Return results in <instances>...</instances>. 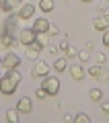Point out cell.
<instances>
[{"label":"cell","instance_id":"obj_1","mask_svg":"<svg viewBox=\"0 0 109 123\" xmlns=\"http://www.w3.org/2000/svg\"><path fill=\"white\" fill-rule=\"evenodd\" d=\"M21 78H23V76H21V72H19V68H14V70H6V74H2V78H0V92H2L4 97L14 94L19 82H21Z\"/></svg>","mask_w":109,"mask_h":123},{"label":"cell","instance_id":"obj_2","mask_svg":"<svg viewBox=\"0 0 109 123\" xmlns=\"http://www.w3.org/2000/svg\"><path fill=\"white\" fill-rule=\"evenodd\" d=\"M41 88L48 92L49 97H56L58 92H60V80H58L56 76L48 74L45 78H41Z\"/></svg>","mask_w":109,"mask_h":123},{"label":"cell","instance_id":"obj_3","mask_svg":"<svg viewBox=\"0 0 109 123\" xmlns=\"http://www.w3.org/2000/svg\"><path fill=\"white\" fill-rule=\"evenodd\" d=\"M19 66H21V57H19L13 49H8V53L2 57V68H4V70H14V68H19Z\"/></svg>","mask_w":109,"mask_h":123},{"label":"cell","instance_id":"obj_4","mask_svg":"<svg viewBox=\"0 0 109 123\" xmlns=\"http://www.w3.org/2000/svg\"><path fill=\"white\" fill-rule=\"evenodd\" d=\"M48 74H49V64H45L43 60H35L31 76H33V78H45Z\"/></svg>","mask_w":109,"mask_h":123},{"label":"cell","instance_id":"obj_5","mask_svg":"<svg viewBox=\"0 0 109 123\" xmlns=\"http://www.w3.org/2000/svg\"><path fill=\"white\" fill-rule=\"evenodd\" d=\"M35 33L33 31V27H29V29H23L21 33H19V43L23 45V47H29V45H33L35 43Z\"/></svg>","mask_w":109,"mask_h":123},{"label":"cell","instance_id":"obj_6","mask_svg":"<svg viewBox=\"0 0 109 123\" xmlns=\"http://www.w3.org/2000/svg\"><path fill=\"white\" fill-rule=\"evenodd\" d=\"M33 14H35V6L31 4V2H23V4L17 8V18L27 21V18H31Z\"/></svg>","mask_w":109,"mask_h":123},{"label":"cell","instance_id":"obj_7","mask_svg":"<svg viewBox=\"0 0 109 123\" xmlns=\"http://www.w3.org/2000/svg\"><path fill=\"white\" fill-rule=\"evenodd\" d=\"M93 29L95 31H107L109 29V17H105V14H99V17L93 18Z\"/></svg>","mask_w":109,"mask_h":123},{"label":"cell","instance_id":"obj_8","mask_svg":"<svg viewBox=\"0 0 109 123\" xmlns=\"http://www.w3.org/2000/svg\"><path fill=\"white\" fill-rule=\"evenodd\" d=\"M17 41H19V39H14L10 31H6V33H2V37H0V43L4 45L6 49H13L14 45H17Z\"/></svg>","mask_w":109,"mask_h":123},{"label":"cell","instance_id":"obj_9","mask_svg":"<svg viewBox=\"0 0 109 123\" xmlns=\"http://www.w3.org/2000/svg\"><path fill=\"white\" fill-rule=\"evenodd\" d=\"M68 72H70V76H72L76 82L84 78V68H82V64H74V66H70V68H68Z\"/></svg>","mask_w":109,"mask_h":123},{"label":"cell","instance_id":"obj_10","mask_svg":"<svg viewBox=\"0 0 109 123\" xmlns=\"http://www.w3.org/2000/svg\"><path fill=\"white\" fill-rule=\"evenodd\" d=\"M49 29V21L48 18H35V23H33V31L35 33H45V31Z\"/></svg>","mask_w":109,"mask_h":123},{"label":"cell","instance_id":"obj_11","mask_svg":"<svg viewBox=\"0 0 109 123\" xmlns=\"http://www.w3.org/2000/svg\"><path fill=\"white\" fill-rule=\"evenodd\" d=\"M17 109L21 111V113H29V111L33 109V101H31L29 97H23V98H19V103H17Z\"/></svg>","mask_w":109,"mask_h":123},{"label":"cell","instance_id":"obj_12","mask_svg":"<svg viewBox=\"0 0 109 123\" xmlns=\"http://www.w3.org/2000/svg\"><path fill=\"white\" fill-rule=\"evenodd\" d=\"M0 4H2V10H4V12H10V10L19 8L23 2L21 0H0Z\"/></svg>","mask_w":109,"mask_h":123},{"label":"cell","instance_id":"obj_13","mask_svg":"<svg viewBox=\"0 0 109 123\" xmlns=\"http://www.w3.org/2000/svg\"><path fill=\"white\" fill-rule=\"evenodd\" d=\"M49 37H52V35H49L48 31H45V33H37V35H35V43L43 49V47H48V45H49Z\"/></svg>","mask_w":109,"mask_h":123},{"label":"cell","instance_id":"obj_14","mask_svg":"<svg viewBox=\"0 0 109 123\" xmlns=\"http://www.w3.org/2000/svg\"><path fill=\"white\" fill-rule=\"evenodd\" d=\"M54 70H56L58 74H62L64 70H68V57H58V60L54 62Z\"/></svg>","mask_w":109,"mask_h":123},{"label":"cell","instance_id":"obj_15","mask_svg":"<svg viewBox=\"0 0 109 123\" xmlns=\"http://www.w3.org/2000/svg\"><path fill=\"white\" fill-rule=\"evenodd\" d=\"M27 49V55H29V60H39V53H41V47L37 43H33V45H29V47H25Z\"/></svg>","mask_w":109,"mask_h":123},{"label":"cell","instance_id":"obj_16","mask_svg":"<svg viewBox=\"0 0 109 123\" xmlns=\"http://www.w3.org/2000/svg\"><path fill=\"white\" fill-rule=\"evenodd\" d=\"M19 115H21V111L14 107V109H8L6 111V121L8 123H19Z\"/></svg>","mask_w":109,"mask_h":123},{"label":"cell","instance_id":"obj_17","mask_svg":"<svg viewBox=\"0 0 109 123\" xmlns=\"http://www.w3.org/2000/svg\"><path fill=\"white\" fill-rule=\"evenodd\" d=\"M89 98L95 101V103H101L103 101V90H101V88H91V90H89Z\"/></svg>","mask_w":109,"mask_h":123},{"label":"cell","instance_id":"obj_18","mask_svg":"<svg viewBox=\"0 0 109 123\" xmlns=\"http://www.w3.org/2000/svg\"><path fill=\"white\" fill-rule=\"evenodd\" d=\"M39 10L41 12H52L54 10V0H39Z\"/></svg>","mask_w":109,"mask_h":123},{"label":"cell","instance_id":"obj_19","mask_svg":"<svg viewBox=\"0 0 109 123\" xmlns=\"http://www.w3.org/2000/svg\"><path fill=\"white\" fill-rule=\"evenodd\" d=\"M76 57H78L80 64H89V62H91V53H89V49H80Z\"/></svg>","mask_w":109,"mask_h":123},{"label":"cell","instance_id":"obj_20","mask_svg":"<svg viewBox=\"0 0 109 123\" xmlns=\"http://www.w3.org/2000/svg\"><path fill=\"white\" fill-rule=\"evenodd\" d=\"M101 70H103V66H99V64H93V66L89 68V74H91L93 78H99V74H101Z\"/></svg>","mask_w":109,"mask_h":123},{"label":"cell","instance_id":"obj_21","mask_svg":"<svg viewBox=\"0 0 109 123\" xmlns=\"http://www.w3.org/2000/svg\"><path fill=\"white\" fill-rule=\"evenodd\" d=\"M107 60H109V57L105 55L103 51H99V53H97V55H95V64H99V66H103V64H105V62H107Z\"/></svg>","mask_w":109,"mask_h":123},{"label":"cell","instance_id":"obj_22","mask_svg":"<svg viewBox=\"0 0 109 123\" xmlns=\"http://www.w3.org/2000/svg\"><path fill=\"white\" fill-rule=\"evenodd\" d=\"M48 97H49V94H48V92H45V90H43L41 86L37 88V90H35V98H39V101H45Z\"/></svg>","mask_w":109,"mask_h":123},{"label":"cell","instance_id":"obj_23","mask_svg":"<svg viewBox=\"0 0 109 123\" xmlns=\"http://www.w3.org/2000/svg\"><path fill=\"white\" fill-rule=\"evenodd\" d=\"M74 121H76V123H89L91 119H89V115H84V113H78V115L74 117Z\"/></svg>","mask_w":109,"mask_h":123},{"label":"cell","instance_id":"obj_24","mask_svg":"<svg viewBox=\"0 0 109 123\" xmlns=\"http://www.w3.org/2000/svg\"><path fill=\"white\" fill-rule=\"evenodd\" d=\"M76 55H78V51H76L74 47H68V49H66V57H68V60H72V57H76Z\"/></svg>","mask_w":109,"mask_h":123},{"label":"cell","instance_id":"obj_25","mask_svg":"<svg viewBox=\"0 0 109 123\" xmlns=\"http://www.w3.org/2000/svg\"><path fill=\"white\" fill-rule=\"evenodd\" d=\"M48 33H49V35H60V29H58V27L56 25H52V23H49V29H48Z\"/></svg>","mask_w":109,"mask_h":123},{"label":"cell","instance_id":"obj_26","mask_svg":"<svg viewBox=\"0 0 109 123\" xmlns=\"http://www.w3.org/2000/svg\"><path fill=\"white\" fill-rule=\"evenodd\" d=\"M101 41H103L105 47H109V29H107V31H103V39H101Z\"/></svg>","mask_w":109,"mask_h":123},{"label":"cell","instance_id":"obj_27","mask_svg":"<svg viewBox=\"0 0 109 123\" xmlns=\"http://www.w3.org/2000/svg\"><path fill=\"white\" fill-rule=\"evenodd\" d=\"M99 80H103V82H105V80H109V72L105 70V68L101 70V74H99Z\"/></svg>","mask_w":109,"mask_h":123},{"label":"cell","instance_id":"obj_28","mask_svg":"<svg viewBox=\"0 0 109 123\" xmlns=\"http://www.w3.org/2000/svg\"><path fill=\"white\" fill-rule=\"evenodd\" d=\"M101 111L103 113H109V101H101Z\"/></svg>","mask_w":109,"mask_h":123},{"label":"cell","instance_id":"obj_29","mask_svg":"<svg viewBox=\"0 0 109 123\" xmlns=\"http://www.w3.org/2000/svg\"><path fill=\"white\" fill-rule=\"evenodd\" d=\"M68 47H70V45H68V41H66V39H64V41H60V49H62V51H66Z\"/></svg>","mask_w":109,"mask_h":123},{"label":"cell","instance_id":"obj_30","mask_svg":"<svg viewBox=\"0 0 109 123\" xmlns=\"http://www.w3.org/2000/svg\"><path fill=\"white\" fill-rule=\"evenodd\" d=\"M48 51L52 53V55H56V53H58V47H56V45H48Z\"/></svg>","mask_w":109,"mask_h":123},{"label":"cell","instance_id":"obj_31","mask_svg":"<svg viewBox=\"0 0 109 123\" xmlns=\"http://www.w3.org/2000/svg\"><path fill=\"white\" fill-rule=\"evenodd\" d=\"M101 14H105V17H109V6H105V8L101 10Z\"/></svg>","mask_w":109,"mask_h":123},{"label":"cell","instance_id":"obj_32","mask_svg":"<svg viewBox=\"0 0 109 123\" xmlns=\"http://www.w3.org/2000/svg\"><path fill=\"white\" fill-rule=\"evenodd\" d=\"M80 2H82V4H91L93 0H80Z\"/></svg>","mask_w":109,"mask_h":123},{"label":"cell","instance_id":"obj_33","mask_svg":"<svg viewBox=\"0 0 109 123\" xmlns=\"http://www.w3.org/2000/svg\"><path fill=\"white\" fill-rule=\"evenodd\" d=\"M0 66H2V55H0Z\"/></svg>","mask_w":109,"mask_h":123},{"label":"cell","instance_id":"obj_34","mask_svg":"<svg viewBox=\"0 0 109 123\" xmlns=\"http://www.w3.org/2000/svg\"><path fill=\"white\" fill-rule=\"evenodd\" d=\"M0 78H2V74H0Z\"/></svg>","mask_w":109,"mask_h":123},{"label":"cell","instance_id":"obj_35","mask_svg":"<svg viewBox=\"0 0 109 123\" xmlns=\"http://www.w3.org/2000/svg\"><path fill=\"white\" fill-rule=\"evenodd\" d=\"M107 2H109V0H107Z\"/></svg>","mask_w":109,"mask_h":123}]
</instances>
